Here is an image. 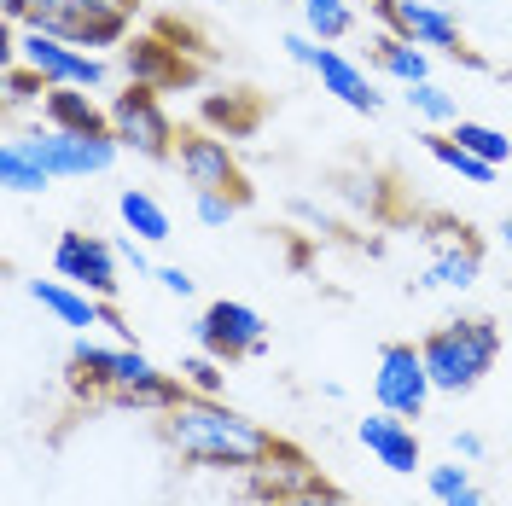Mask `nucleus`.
Here are the masks:
<instances>
[{
    "mask_svg": "<svg viewBox=\"0 0 512 506\" xmlns=\"http://www.w3.org/2000/svg\"><path fill=\"white\" fill-rule=\"evenodd\" d=\"M163 443L204 472H251L256 460H268L280 448V437L262 419L227 408L222 396H187L181 408L163 413Z\"/></svg>",
    "mask_w": 512,
    "mask_h": 506,
    "instance_id": "1",
    "label": "nucleus"
},
{
    "mask_svg": "<svg viewBox=\"0 0 512 506\" xmlns=\"http://www.w3.org/2000/svg\"><path fill=\"white\" fill-rule=\"evenodd\" d=\"M425 367H431V384L443 390V396H466V390H478L483 373H495V361H501V332H495V320L483 315H466V320H448L437 326L425 344Z\"/></svg>",
    "mask_w": 512,
    "mask_h": 506,
    "instance_id": "2",
    "label": "nucleus"
},
{
    "mask_svg": "<svg viewBox=\"0 0 512 506\" xmlns=\"http://www.w3.org/2000/svg\"><path fill=\"white\" fill-rule=\"evenodd\" d=\"M140 0H35L24 30H47L70 41V47H128V24H134Z\"/></svg>",
    "mask_w": 512,
    "mask_h": 506,
    "instance_id": "3",
    "label": "nucleus"
},
{
    "mask_svg": "<svg viewBox=\"0 0 512 506\" xmlns=\"http://www.w3.org/2000/svg\"><path fill=\"white\" fill-rule=\"evenodd\" d=\"M169 379L152 355H140L134 344H94V338H82V344L70 349V384L76 390H88V396H123V390H146V384Z\"/></svg>",
    "mask_w": 512,
    "mask_h": 506,
    "instance_id": "4",
    "label": "nucleus"
},
{
    "mask_svg": "<svg viewBox=\"0 0 512 506\" xmlns=\"http://www.w3.org/2000/svg\"><path fill=\"white\" fill-rule=\"evenodd\" d=\"M12 59L30 64L47 88H88V94L105 88V59L88 53V47H70V41H59V35H47V30L12 35Z\"/></svg>",
    "mask_w": 512,
    "mask_h": 506,
    "instance_id": "5",
    "label": "nucleus"
},
{
    "mask_svg": "<svg viewBox=\"0 0 512 506\" xmlns=\"http://www.w3.org/2000/svg\"><path fill=\"white\" fill-rule=\"evenodd\" d=\"M105 111H111V134H117V146L140 152V158H175V123H169V111H163L158 88L128 82Z\"/></svg>",
    "mask_w": 512,
    "mask_h": 506,
    "instance_id": "6",
    "label": "nucleus"
},
{
    "mask_svg": "<svg viewBox=\"0 0 512 506\" xmlns=\"http://www.w3.org/2000/svg\"><path fill=\"white\" fill-rule=\"evenodd\" d=\"M30 152L47 163L53 181H82V175H105L117 163V134H70V128H35L24 134Z\"/></svg>",
    "mask_w": 512,
    "mask_h": 506,
    "instance_id": "7",
    "label": "nucleus"
},
{
    "mask_svg": "<svg viewBox=\"0 0 512 506\" xmlns=\"http://www.w3.org/2000/svg\"><path fill=\"white\" fill-rule=\"evenodd\" d=\"M431 367L414 344H384L379 367H373V396H379L384 413H402V419H419L425 402H431Z\"/></svg>",
    "mask_w": 512,
    "mask_h": 506,
    "instance_id": "8",
    "label": "nucleus"
},
{
    "mask_svg": "<svg viewBox=\"0 0 512 506\" xmlns=\"http://www.w3.org/2000/svg\"><path fill=\"white\" fill-rule=\"evenodd\" d=\"M192 332H198V349L216 355V361H239V355H262L268 349V320L256 315L251 303H233V297L210 303Z\"/></svg>",
    "mask_w": 512,
    "mask_h": 506,
    "instance_id": "9",
    "label": "nucleus"
},
{
    "mask_svg": "<svg viewBox=\"0 0 512 506\" xmlns=\"http://www.w3.org/2000/svg\"><path fill=\"white\" fill-rule=\"evenodd\" d=\"M117 245H105V239H94V233H59V245H53V274L70 285H82L88 297H99V303H111L117 297Z\"/></svg>",
    "mask_w": 512,
    "mask_h": 506,
    "instance_id": "10",
    "label": "nucleus"
},
{
    "mask_svg": "<svg viewBox=\"0 0 512 506\" xmlns=\"http://www.w3.org/2000/svg\"><path fill=\"white\" fill-rule=\"evenodd\" d=\"M175 163H181V175H187L192 192H233L239 204L251 198L245 187V175H239V158H233V146H227L222 134H187L181 146H175Z\"/></svg>",
    "mask_w": 512,
    "mask_h": 506,
    "instance_id": "11",
    "label": "nucleus"
},
{
    "mask_svg": "<svg viewBox=\"0 0 512 506\" xmlns=\"http://www.w3.org/2000/svg\"><path fill=\"white\" fill-rule=\"evenodd\" d=\"M379 6V18L390 24V35H402V41H414V47H448V53H460V18L437 6V0H373Z\"/></svg>",
    "mask_w": 512,
    "mask_h": 506,
    "instance_id": "12",
    "label": "nucleus"
},
{
    "mask_svg": "<svg viewBox=\"0 0 512 506\" xmlns=\"http://www.w3.org/2000/svg\"><path fill=\"white\" fill-rule=\"evenodd\" d=\"M425 239H431V268H425V280L419 285H443V291H466V285H478L483 251H478V239H472V227L437 222Z\"/></svg>",
    "mask_w": 512,
    "mask_h": 506,
    "instance_id": "13",
    "label": "nucleus"
},
{
    "mask_svg": "<svg viewBox=\"0 0 512 506\" xmlns=\"http://www.w3.org/2000/svg\"><path fill=\"white\" fill-rule=\"evenodd\" d=\"M245 483H251V495L262 506H280V501H297V495L320 489V466L303 454V448L280 443L268 460H256L251 472H245Z\"/></svg>",
    "mask_w": 512,
    "mask_h": 506,
    "instance_id": "14",
    "label": "nucleus"
},
{
    "mask_svg": "<svg viewBox=\"0 0 512 506\" xmlns=\"http://www.w3.org/2000/svg\"><path fill=\"white\" fill-rule=\"evenodd\" d=\"M355 437H361V448L379 460L384 472H396V477H414L419 466H425V454H419V437H414V425L402 419V413H367L361 425H355Z\"/></svg>",
    "mask_w": 512,
    "mask_h": 506,
    "instance_id": "15",
    "label": "nucleus"
},
{
    "mask_svg": "<svg viewBox=\"0 0 512 506\" xmlns=\"http://www.w3.org/2000/svg\"><path fill=\"white\" fill-rule=\"evenodd\" d=\"M41 123L70 128V134H111V111H105L88 88H47V99H41Z\"/></svg>",
    "mask_w": 512,
    "mask_h": 506,
    "instance_id": "16",
    "label": "nucleus"
},
{
    "mask_svg": "<svg viewBox=\"0 0 512 506\" xmlns=\"http://www.w3.org/2000/svg\"><path fill=\"white\" fill-rule=\"evenodd\" d=\"M315 76H320V88L326 94H338L350 111H379V94H373V82H367V70L355 59H344L338 47H320V59H315Z\"/></svg>",
    "mask_w": 512,
    "mask_h": 506,
    "instance_id": "17",
    "label": "nucleus"
},
{
    "mask_svg": "<svg viewBox=\"0 0 512 506\" xmlns=\"http://www.w3.org/2000/svg\"><path fill=\"white\" fill-rule=\"evenodd\" d=\"M123 70H128V82H140V88H169V82H181V76H187L181 53H175L169 41H158V35L128 41V47H123Z\"/></svg>",
    "mask_w": 512,
    "mask_h": 506,
    "instance_id": "18",
    "label": "nucleus"
},
{
    "mask_svg": "<svg viewBox=\"0 0 512 506\" xmlns=\"http://www.w3.org/2000/svg\"><path fill=\"white\" fill-rule=\"evenodd\" d=\"M30 297L59 320V326H99V315H105V303L88 297L82 285H70V280H30Z\"/></svg>",
    "mask_w": 512,
    "mask_h": 506,
    "instance_id": "19",
    "label": "nucleus"
},
{
    "mask_svg": "<svg viewBox=\"0 0 512 506\" xmlns=\"http://www.w3.org/2000/svg\"><path fill=\"white\" fill-rule=\"evenodd\" d=\"M117 216H123V227L140 239V245H163V239H169V210H163L146 187H123Z\"/></svg>",
    "mask_w": 512,
    "mask_h": 506,
    "instance_id": "20",
    "label": "nucleus"
},
{
    "mask_svg": "<svg viewBox=\"0 0 512 506\" xmlns=\"http://www.w3.org/2000/svg\"><path fill=\"white\" fill-rule=\"evenodd\" d=\"M373 59H379V70H384V76H396L402 88L431 82V53H425V47H414V41H402V35H379Z\"/></svg>",
    "mask_w": 512,
    "mask_h": 506,
    "instance_id": "21",
    "label": "nucleus"
},
{
    "mask_svg": "<svg viewBox=\"0 0 512 506\" xmlns=\"http://www.w3.org/2000/svg\"><path fill=\"white\" fill-rule=\"evenodd\" d=\"M47 181H53V175H47V163L30 152V140H24V134L0 146V187H6V192H41Z\"/></svg>",
    "mask_w": 512,
    "mask_h": 506,
    "instance_id": "22",
    "label": "nucleus"
},
{
    "mask_svg": "<svg viewBox=\"0 0 512 506\" xmlns=\"http://www.w3.org/2000/svg\"><path fill=\"white\" fill-rule=\"evenodd\" d=\"M425 489H431V501L437 506H483L478 477H472V466H460V460L431 466V472H425Z\"/></svg>",
    "mask_w": 512,
    "mask_h": 506,
    "instance_id": "23",
    "label": "nucleus"
},
{
    "mask_svg": "<svg viewBox=\"0 0 512 506\" xmlns=\"http://www.w3.org/2000/svg\"><path fill=\"white\" fill-rule=\"evenodd\" d=\"M303 24L315 41H344L355 30V12L350 0H303Z\"/></svg>",
    "mask_w": 512,
    "mask_h": 506,
    "instance_id": "24",
    "label": "nucleus"
},
{
    "mask_svg": "<svg viewBox=\"0 0 512 506\" xmlns=\"http://www.w3.org/2000/svg\"><path fill=\"white\" fill-rule=\"evenodd\" d=\"M425 146H431V158L443 163V169H454V175H466V181H478V187H489V181H495V163L472 158V152H466L454 134H431Z\"/></svg>",
    "mask_w": 512,
    "mask_h": 506,
    "instance_id": "25",
    "label": "nucleus"
},
{
    "mask_svg": "<svg viewBox=\"0 0 512 506\" xmlns=\"http://www.w3.org/2000/svg\"><path fill=\"white\" fill-rule=\"evenodd\" d=\"M448 134H454V140H460V146H466L472 158L495 163V169H501V163L512 158V140L501 134V128H489V123H466V117H460V123L448 128Z\"/></svg>",
    "mask_w": 512,
    "mask_h": 506,
    "instance_id": "26",
    "label": "nucleus"
},
{
    "mask_svg": "<svg viewBox=\"0 0 512 506\" xmlns=\"http://www.w3.org/2000/svg\"><path fill=\"white\" fill-rule=\"evenodd\" d=\"M227 361H216V355H187L181 361V384H187V396H222L227 390V373H222Z\"/></svg>",
    "mask_w": 512,
    "mask_h": 506,
    "instance_id": "27",
    "label": "nucleus"
},
{
    "mask_svg": "<svg viewBox=\"0 0 512 506\" xmlns=\"http://www.w3.org/2000/svg\"><path fill=\"white\" fill-rule=\"evenodd\" d=\"M47 99V82L35 76L30 64H6V111H24V105H41Z\"/></svg>",
    "mask_w": 512,
    "mask_h": 506,
    "instance_id": "28",
    "label": "nucleus"
},
{
    "mask_svg": "<svg viewBox=\"0 0 512 506\" xmlns=\"http://www.w3.org/2000/svg\"><path fill=\"white\" fill-rule=\"evenodd\" d=\"M408 105H414L425 123H454V117H460L454 94H443L437 82H414V88H408Z\"/></svg>",
    "mask_w": 512,
    "mask_h": 506,
    "instance_id": "29",
    "label": "nucleus"
},
{
    "mask_svg": "<svg viewBox=\"0 0 512 506\" xmlns=\"http://www.w3.org/2000/svg\"><path fill=\"white\" fill-rule=\"evenodd\" d=\"M233 210H239L233 192H198V222L204 227H227L233 222Z\"/></svg>",
    "mask_w": 512,
    "mask_h": 506,
    "instance_id": "30",
    "label": "nucleus"
},
{
    "mask_svg": "<svg viewBox=\"0 0 512 506\" xmlns=\"http://www.w3.org/2000/svg\"><path fill=\"white\" fill-rule=\"evenodd\" d=\"M117 256H123V262L134 268V274H158V268H152V256H146V245H140L134 233H128L123 245H117Z\"/></svg>",
    "mask_w": 512,
    "mask_h": 506,
    "instance_id": "31",
    "label": "nucleus"
},
{
    "mask_svg": "<svg viewBox=\"0 0 512 506\" xmlns=\"http://www.w3.org/2000/svg\"><path fill=\"white\" fill-rule=\"evenodd\" d=\"M320 47H326V41H315V35H286V53H291L297 64H309V70H315Z\"/></svg>",
    "mask_w": 512,
    "mask_h": 506,
    "instance_id": "32",
    "label": "nucleus"
},
{
    "mask_svg": "<svg viewBox=\"0 0 512 506\" xmlns=\"http://www.w3.org/2000/svg\"><path fill=\"white\" fill-rule=\"evenodd\" d=\"M280 506H355L350 495H338V489H326V483H320V489H309V495H297V501H280Z\"/></svg>",
    "mask_w": 512,
    "mask_h": 506,
    "instance_id": "33",
    "label": "nucleus"
},
{
    "mask_svg": "<svg viewBox=\"0 0 512 506\" xmlns=\"http://www.w3.org/2000/svg\"><path fill=\"white\" fill-rule=\"evenodd\" d=\"M152 280H158L169 297H192V274H187V268H158Z\"/></svg>",
    "mask_w": 512,
    "mask_h": 506,
    "instance_id": "34",
    "label": "nucleus"
},
{
    "mask_svg": "<svg viewBox=\"0 0 512 506\" xmlns=\"http://www.w3.org/2000/svg\"><path fill=\"white\" fill-rule=\"evenodd\" d=\"M454 454L460 460H483V437L478 431H454Z\"/></svg>",
    "mask_w": 512,
    "mask_h": 506,
    "instance_id": "35",
    "label": "nucleus"
},
{
    "mask_svg": "<svg viewBox=\"0 0 512 506\" xmlns=\"http://www.w3.org/2000/svg\"><path fill=\"white\" fill-rule=\"evenodd\" d=\"M30 6H35V0H0V12H6V24H24V18H30Z\"/></svg>",
    "mask_w": 512,
    "mask_h": 506,
    "instance_id": "36",
    "label": "nucleus"
},
{
    "mask_svg": "<svg viewBox=\"0 0 512 506\" xmlns=\"http://www.w3.org/2000/svg\"><path fill=\"white\" fill-rule=\"evenodd\" d=\"M501 245H507V256H512V222H501Z\"/></svg>",
    "mask_w": 512,
    "mask_h": 506,
    "instance_id": "37",
    "label": "nucleus"
}]
</instances>
